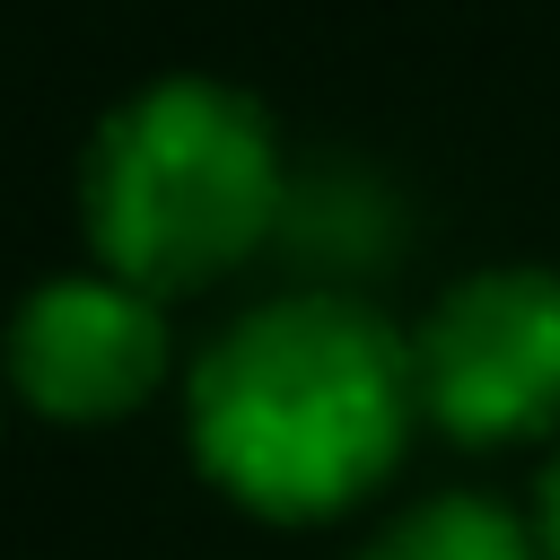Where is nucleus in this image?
Returning a JSON list of instances; mask_svg holds the SVG:
<instances>
[{"instance_id": "nucleus-1", "label": "nucleus", "mask_w": 560, "mask_h": 560, "mask_svg": "<svg viewBox=\"0 0 560 560\" xmlns=\"http://www.w3.org/2000/svg\"><path fill=\"white\" fill-rule=\"evenodd\" d=\"M192 464L271 525H315L368 499L420 420L411 341L332 289L236 315L192 368Z\"/></svg>"}, {"instance_id": "nucleus-2", "label": "nucleus", "mask_w": 560, "mask_h": 560, "mask_svg": "<svg viewBox=\"0 0 560 560\" xmlns=\"http://www.w3.org/2000/svg\"><path fill=\"white\" fill-rule=\"evenodd\" d=\"M79 210L114 280L149 298L210 289L280 219L271 114L228 79H149L96 122L79 158Z\"/></svg>"}, {"instance_id": "nucleus-3", "label": "nucleus", "mask_w": 560, "mask_h": 560, "mask_svg": "<svg viewBox=\"0 0 560 560\" xmlns=\"http://www.w3.org/2000/svg\"><path fill=\"white\" fill-rule=\"evenodd\" d=\"M411 394L464 446H516L560 429V271H464L411 332Z\"/></svg>"}, {"instance_id": "nucleus-4", "label": "nucleus", "mask_w": 560, "mask_h": 560, "mask_svg": "<svg viewBox=\"0 0 560 560\" xmlns=\"http://www.w3.org/2000/svg\"><path fill=\"white\" fill-rule=\"evenodd\" d=\"M9 385L44 411V420H79L105 429L122 411H140L166 376V306L114 271H61L44 289L18 298L9 315Z\"/></svg>"}, {"instance_id": "nucleus-5", "label": "nucleus", "mask_w": 560, "mask_h": 560, "mask_svg": "<svg viewBox=\"0 0 560 560\" xmlns=\"http://www.w3.org/2000/svg\"><path fill=\"white\" fill-rule=\"evenodd\" d=\"M359 560H542V542L508 508L455 490V499H420L411 516H394Z\"/></svg>"}, {"instance_id": "nucleus-6", "label": "nucleus", "mask_w": 560, "mask_h": 560, "mask_svg": "<svg viewBox=\"0 0 560 560\" xmlns=\"http://www.w3.org/2000/svg\"><path fill=\"white\" fill-rule=\"evenodd\" d=\"M542 560H560V455H551V472H542Z\"/></svg>"}]
</instances>
